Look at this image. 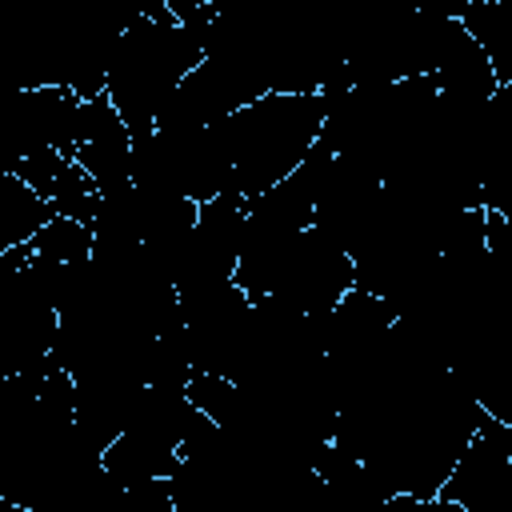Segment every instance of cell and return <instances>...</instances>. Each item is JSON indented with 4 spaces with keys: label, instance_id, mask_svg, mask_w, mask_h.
I'll use <instances>...</instances> for the list:
<instances>
[{
    "label": "cell",
    "instance_id": "1",
    "mask_svg": "<svg viewBox=\"0 0 512 512\" xmlns=\"http://www.w3.org/2000/svg\"><path fill=\"white\" fill-rule=\"evenodd\" d=\"M328 104V92H268L216 120L232 164V192L252 200L292 176L316 148Z\"/></svg>",
    "mask_w": 512,
    "mask_h": 512
},
{
    "label": "cell",
    "instance_id": "2",
    "mask_svg": "<svg viewBox=\"0 0 512 512\" xmlns=\"http://www.w3.org/2000/svg\"><path fill=\"white\" fill-rule=\"evenodd\" d=\"M208 20H176V16H140L120 36V48L108 68L104 96L120 108L132 136L144 140L156 132V116L180 80L204 60Z\"/></svg>",
    "mask_w": 512,
    "mask_h": 512
},
{
    "label": "cell",
    "instance_id": "3",
    "mask_svg": "<svg viewBox=\"0 0 512 512\" xmlns=\"http://www.w3.org/2000/svg\"><path fill=\"white\" fill-rule=\"evenodd\" d=\"M132 152H136V136L120 116V108L108 96L84 100L80 132H76V164L96 180L100 196L132 184Z\"/></svg>",
    "mask_w": 512,
    "mask_h": 512
},
{
    "label": "cell",
    "instance_id": "4",
    "mask_svg": "<svg viewBox=\"0 0 512 512\" xmlns=\"http://www.w3.org/2000/svg\"><path fill=\"white\" fill-rule=\"evenodd\" d=\"M168 8L176 12V20H204V16H212V0H168Z\"/></svg>",
    "mask_w": 512,
    "mask_h": 512
}]
</instances>
